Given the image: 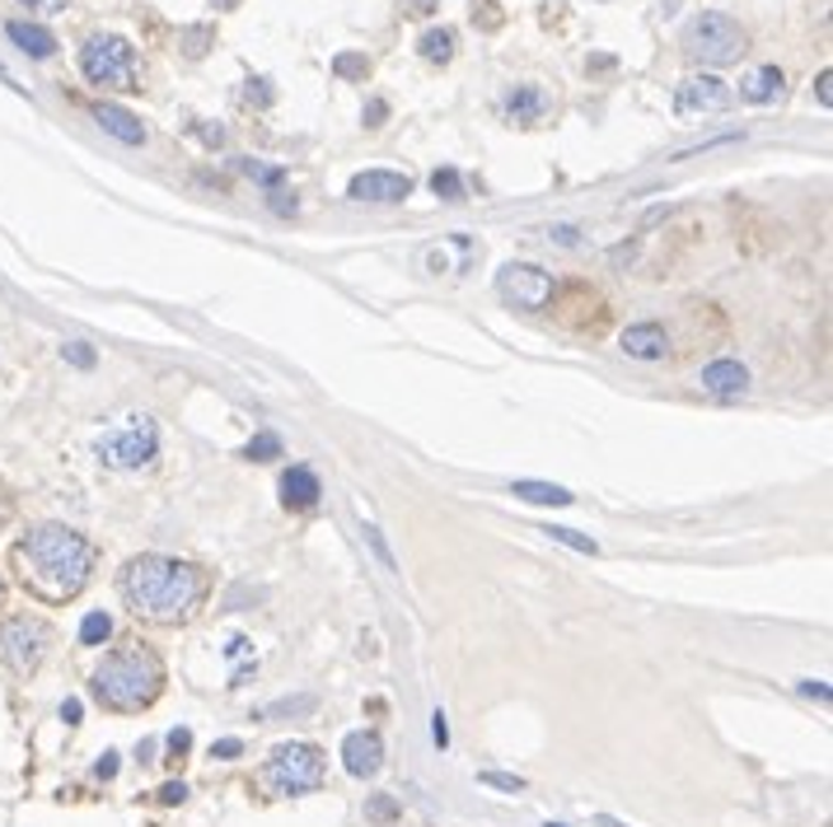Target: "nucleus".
<instances>
[{
	"label": "nucleus",
	"instance_id": "obj_1",
	"mask_svg": "<svg viewBox=\"0 0 833 827\" xmlns=\"http://www.w3.org/2000/svg\"><path fill=\"white\" fill-rule=\"evenodd\" d=\"M10 566L38 604H71L94 579L99 548L66 524H38L10 548Z\"/></svg>",
	"mask_w": 833,
	"mask_h": 827
},
{
	"label": "nucleus",
	"instance_id": "obj_2",
	"mask_svg": "<svg viewBox=\"0 0 833 827\" xmlns=\"http://www.w3.org/2000/svg\"><path fill=\"white\" fill-rule=\"evenodd\" d=\"M117 589H123V604L132 618L155 622V627H179L202 608L212 579L197 561L183 556H164V552H141L132 556L123 575H117Z\"/></svg>",
	"mask_w": 833,
	"mask_h": 827
},
{
	"label": "nucleus",
	"instance_id": "obj_3",
	"mask_svg": "<svg viewBox=\"0 0 833 827\" xmlns=\"http://www.w3.org/2000/svg\"><path fill=\"white\" fill-rule=\"evenodd\" d=\"M164 692V664L146 645H127L103 655V664L90 674V697L103 711H141Z\"/></svg>",
	"mask_w": 833,
	"mask_h": 827
},
{
	"label": "nucleus",
	"instance_id": "obj_4",
	"mask_svg": "<svg viewBox=\"0 0 833 827\" xmlns=\"http://www.w3.org/2000/svg\"><path fill=\"white\" fill-rule=\"evenodd\" d=\"M680 43H684V57L703 61V66H731V61L744 57V47H750L744 24L731 20V14H721V10L693 14V20L684 24V33H680Z\"/></svg>",
	"mask_w": 833,
	"mask_h": 827
},
{
	"label": "nucleus",
	"instance_id": "obj_5",
	"mask_svg": "<svg viewBox=\"0 0 833 827\" xmlns=\"http://www.w3.org/2000/svg\"><path fill=\"white\" fill-rule=\"evenodd\" d=\"M99 463L103 468H117V472H136V468H150L155 453H160V426L146 416V412H127L117 426H109L99 435Z\"/></svg>",
	"mask_w": 833,
	"mask_h": 827
},
{
	"label": "nucleus",
	"instance_id": "obj_6",
	"mask_svg": "<svg viewBox=\"0 0 833 827\" xmlns=\"http://www.w3.org/2000/svg\"><path fill=\"white\" fill-rule=\"evenodd\" d=\"M263 781L276 790V795H315L323 785V753L315 744H300V738L276 744L267 767H263Z\"/></svg>",
	"mask_w": 833,
	"mask_h": 827
},
{
	"label": "nucleus",
	"instance_id": "obj_7",
	"mask_svg": "<svg viewBox=\"0 0 833 827\" xmlns=\"http://www.w3.org/2000/svg\"><path fill=\"white\" fill-rule=\"evenodd\" d=\"M80 70L84 80L99 84V90H136V47L117 33H94L90 43L80 47Z\"/></svg>",
	"mask_w": 833,
	"mask_h": 827
},
{
	"label": "nucleus",
	"instance_id": "obj_8",
	"mask_svg": "<svg viewBox=\"0 0 833 827\" xmlns=\"http://www.w3.org/2000/svg\"><path fill=\"white\" fill-rule=\"evenodd\" d=\"M47 650H52V627L43 618H33V612L0 618V664H5L10 674H20V678L38 674Z\"/></svg>",
	"mask_w": 833,
	"mask_h": 827
},
{
	"label": "nucleus",
	"instance_id": "obj_9",
	"mask_svg": "<svg viewBox=\"0 0 833 827\" xmlns=\"http://www.w3.org/2000/svg\"><path fill=\"white\" fill-rule=\"evenodd\" d=\"M497 290L506 305L525 309V313H539L552 295H558V286H552V276L544 267H534V262H511V267L497 272Z\"/></svg>",
	"mask_w": 833,
	"mask_h": 827
},
{
	"label": "nucleus",
	"instance_id": "obj_10",
	"mask_svg": "<svg viewBox=\"0 0 833 827\" xmlns=\"http://www.w3.org/2000/svg\"><path fill=\"white\" fill-rule=\"evenodd\" d=\"M735 103L731 84L717 80V76H688L680 84V94H674V113H680L684 122L693 117H711V113H726Z\"/></svg>",
	"mask_w": 833,
	"mask_h": 827
},
{
	"label": "nucleus",
	"instance_id": "obj_11",
	"mask_svg": "<svg viewBox=\"0 0 833 827\" xmlns=\"http://www.w3.org/2000/svg\"><path fill=\"white\" fill-rule=\"evenodd\" d=\"M342 767L352 771L356 781H370L379 767H385V744H379L375 730H356L342 738Z\"/></svg>",
	"mask_w": 833,
	"mask_h": 827
},
{
	"label": "nucleus",
	"instance_id": "obj_12",
	"mask_svg": "<svg viewBox=\"0 0 833 827\" xmlns=\"http://www.w3.org/2000/svg\"><path fill=\"white\" fill-rule=\"evenodd\" d=\"M346 192H352L356 202H408L412 179L408 173H393V169H370V173H356Z\"/></svg>",
	"mask_w": 833,
	"mask_h": 827
},
{
	"label": "nucleus",
	"instance_id": "obj_13",
	"mask_svg": "<svg viewBox=\"0 0 833 827\" xmlns=\"http://www.w3.org/2000/svg\"><path fill=\"white\" fill-rule=\"evenodd\" d=\"M698 383H703V393H707V398L735 402V398L750 393V369H744L740 360H711V365H703Z\"/></svg>",
	"mask_w": 833,
	"mask_h": 827
},
{
	"label": "nucleus",
	"instance_id": "obj_14",
	"mask_svg": "<svg viewBox=\"0 0 833 827\" xmlns=\"http://www.w3.org/2000/svg\"><path fill=\"white\" fill-rule=\"evenodd\" d=\"M618 342H623V351H628L632 360H665L670 332H665V323H628Z\"/></svg>",
	"mask_w": 833,
	"mask_h": 827
},
{
	"label": "nucleus",
	"instance_id": "obj_15",
	"mask_svg": "<svg viewBox=\"0 0 833 827\" xmlns=\"http://www.w3.org/2000/svg\"><path fill=\"white\" fill-rule=\"evenodd\" d=\"M319 496H323V482H319L315 468L295 463V468L282 472V505H286V509H315Z\"/></svg>",
	"mask_w": 833,
	"mask_h": 827
},
{
	"label": "nucleus",
	"instance_id": "obj_16",
	"mask_svg": "<svg viewBox=\"0 0 833 827\" xmlns=\"http://www.w3.org/2000/svg\"><path fill=\"white\" fill-rule=\"evenodd\" d=\"M548 108H552V99L539 90V84H515V90H506V99H501V113L511 122H525V127L548 117Z\"/></svg>",
	"mask_w": 833,
	"mask_h": 827
},
{
	"label": "nucleus",
	"instance_id": "obj_17",
	"mask_svg": "<svg viewBox=\"0 0 833 827\" xmlns=\"http://www.w3.org/2000/svg\"><path fill=\"white\" fill-rule=\"evenodd\" d=\"M94 122L109 136H117L123 146H146V127H141V117H132L127 108H117V103H99L94 108Z\"/></svg>",
	"mask_w": 833,
	"mask_h": 827
},
{
	"label": "nucleus",
	"instance_id": "obj_18",
	"mask_svg": "<svg viewBox=\"0 0 833 827\" xmlns=\"http://www.w3.org/2000/svg\"><path fill=\"white\" fill-rule=\"evenodd\" d=\"M783 90H787V76L777 66H758V70H750V76L740 80V99L744 103H773V99H783Z\"/></svg>",
	"mask_w": 833,
	"mask_h": 827
},
{
	"label": "nucleus",
	"instance_id": "obj_19",
	"mask_svg": "<svg viewBox=\"0 0 833 827\" xmlns=\"http://www.w3.org/2000/svg\"><path fill=\"white\" fill-rule=\"evenodd\" d=\"M5 33H10V43L20 47V51H28V57H52L57 51V38L43 28V24H24V20H10L5 24Z\"/></svg>",
	"mask_w": 833,
	"mask_h": 827
},
{
	"label": "nucleus",
	"instance_id": "obj_20",
	"mask_svg": "<svg viewBox=\"0 0 833 827\" xmlns=\"http://www.w3.org/2000/svg\"><path fill=\"white\" fill-rule=\"evenodd\" d=\"M515 501H529V505H571L577 496H571L567 486H552V482H515Z\"/></svg>",
	"mask_w": 833,
	"mask_h": 827
},
{
	"label": "nucleus",
	"instance_id": "obj_21",
	"mask_svg": "<svg viewBox=\"0 0 833 827\" xmlns=\"http://www.w3.org/2000/svg\"><path fill=\"white\" fill-rule=\"evenodd\" d=\"M416 51H422L426 61L445 66L449 57H455V28H426V33H422V43H416Z\"/></svg>",
	"mask_w": 833,
	"mask_h": 827
},
{
	"label": "nucleus",
	"instance_id": "obj_22",
	"mask_svg": "<svg viewBox=\"0 0 833 827\" xmlns=\"http://www.w3.org/2000/svg\"><path fill=\"white\" fill-rule=\"evenodd\" d=\"M398 818H403V804H398L393 795H385V790H375V795L366 800V823H375V827H393Z\"/></svg>",
	"mask_w": 833,
	"mask_h": 827
},
{
	"label": "nucleus",
	"instance_id": "obj_23",
	"mask_svg": "<svg viewBox=\"0 0 833 827\" xmlns=\"http://www.w3.org/2000/svg\"><path fill=\"white\" fill-rule=\"evenodd\" d=\"M431 192H436L441 202H464V197H468L464 173H459V169H436V173H431Z\"/></svg>",
	"mask_w": 833,
	"mask_h": 827
},
{
	"label": "nucleus",
	"instance_id": "obj_24",
	"mask_svg": "<svg viewBox=\"0 0 833 827\" xmlns=\"http://www.w3.org/2000/svg\"><path fill=\"white\" fill-rule=\"evenodd\" d=\"M113 636V618L109 612H84V622H80V645H103Z\"/></svg>",
	"mask_w": 833,
	"mask_h": 827
},
{
	"label": "nucleus",
	"instance_id": "obj_25",
	"mask_svg": "<svg viewBox=\"0 0 833 827\" xmlns=\"http://www.w3.org/2000/svg\"><path fill=\"white\" fill-rule=\"evenodd\" d=\"M319 707V697H290V701H272V707L263 711V720H295V715H309Z\"/></svg>",
	"mask_w": 833,
	"mask_h": 827
},
{
	"label": "nucleus",
	"instance_id": "obj_26",
	"mask_svg": "<svg viewBox=\"0 0 833 827\" xmlns=\"http://www.w3.org/2000/svg\"><path fill=\"white\" fill-rule=\"evenodd\" d=\"M286 445H282V435H272V430H263V435H253L249 439V449H244V459H253V463H272L276 453H282Z\"/></svg>",
	"mask_w": 833,
	"mask_h": 827
},
{
	"label": "nucleus",
	"instance_id": "obj_27",
	"mask_svg": "<svg viewBox=\"0 0 833 827\" xmlns=\"http://www.w3.org/2000/svg\"><path fill=\"white\" fill-rule=\"evenodd\" d=\"M548 538H558V542H567L571 552H585V556H595V552H600V542H595V538H585V533H577V529H558V524L548 529Z\"/></svg>",
	"mask_w": 833,
	"mask_h": 827
},
{
	"label": "nucleus",
	"instance_id": "obj_28",
	"mask_svg": "<svg viewBox=\"0 0 833 827\" xmlns=\"http://www.w3.org/2000/svg\"><path fill=\"white\" fill-rule=\"evenodd\" d=\"M361 533H366V542H370V552H375L379 566H385V571H398V561H393V552H389L385 533H379V524H366V529H361Z\"/></svg>",
	"mask_w": 833,
	"mask_h": 827
},
{
	"label": "nucleus",
	"instance_id": "obj_29",
	"mask_svg": "<svg viewBox=\"0 0 833 827\" xmlns=\"http://www.w3.org/2000/svg\"><path fill=\"white\" fill-rule=\"evenodd\" d=\"M333 76H342V80H366V76H370V61L356 57V51H346V57L333 61Z\"/></svg>",
	"mask_w": 833,
	"mask_h": 827
},
{
	"label": "nucleus",
	"instance_id": "obj_30",
	"mask_svg": "<svg viewBox=\"0 0 833 827\" xmlns=\"http://www.w3.org/2000/svg\"><path fill=\"white\" fill-rule=\"evenodd\" d=\"M478 781H482V785H492V790H501V795H520V790H525V781H520V777H506V771H482Z\"/></svg>",
	"mask_w": 833,
	"mask_h": 827
},
{
	"label": "nucleus",
	"instance_id": "obj_31",
	"mask_svg": "<svg viewBox=\"0 0 833 827\" xmlns=\"http://www.w3.org/2000/svg\"><path fill=\"white\" fill-rule=\"evenodd\" d=\"M61 356L71 360V365H80V369H90V365H94V346H84V342H66V346H61Z\"/></svg>",
	"mask_w": 833,
	"mask_h": 827
},
{
	"label": "nucleus",
	"instance_id": "obj_32",
	"mask_svg": "<svg viewBox=\"0 0 833 827\" xmlns=\"http://www.w3.org/2000/svg\"><path fill=\"white\" fill-rule=\"evenodd\" d=\"M169 748H173V758H183V753L193 748V734H187V730H173V734H169Z\"/></svg>",
	"mask_w": 833,
	"mask_h": 827
},
{
	"label": "nucleus",
	"instance_id": "obj_33",
	"mask_svg": "<svg viewBox=\"0 0 833 827\" xmlns=\"http://www.w3.org/2000/svg\"><path fill=\"white\" fill-rule=\"evenodd\" d=\"M28 10H38V14H61L66 5H71V0H24Z\"/></svg>",
	"mask_w": 833,
	"mask_h": 827
},
{
	"label": "nucleus",
	"instance_id": "obj_34",
	"mask_svg": "<svg viewBox=\"0 0 833 827\" xmlns=\"http://www.w3.org/2000/svg\"><path fill=\"white\" fill-rule=\"evenodd\" d=\"M212 753H216V758L230 762V758H239V753H244V744H239V738H220V744H216Z\"/></svg>",
	"mask_w": 833,
	"mask_h": 827
},
{
	"label": "nucleus",
	"instance_id": "obj_35",
	"mask_svg": "<svg viewBox=\"0 0 833 827\" xmlns=\"http://www.w3.org/2000/svg\"><path fill=\"white\" fill-rule=\"evenodd\" d=\"M160 800H164V804H183V800H187V785H183V781H169V785L160 790Z\"/></svg>",
	"mask_w": 833,
	"mask_h": 827
},
{
	"label": "nucleus",
	"instance_id": "obj_36",
	"mask_svg": "<svg viewBox=\"0 0 833 827\" xmlns=\"http://www.w3.org/2000/svg\"><path fill=\"white\" fill-rule=\"evenodd\" d=\"M94 777H99V781H109V777H117V758H113V753H103V758L94 762Z\"/></svg>",
	"mask_w": 833,
	"mask_h": 827
},
{
	"label": "nucleus",
	"instance_id": "obj_37",
	"mask_svg": "<svg viewBox=\"0 0 833 827\" xmlns=\"http://www.w3.org/2000/svg\"><path fill=\"white\" fill-rule=\"evenodd\" d=\"M272 210H276V216H295V197H282V192H272Z\"/></svg>",
	"mask_w": 833,
	"mask_h": 827
},
{
	"label": "nucleus",
	"instance_id": "obj_38",
	"mask_svg": "<svg viewBox=\"0 0 833 827\" xmlns=\"http://www.w3.org/2000/svg\"><path fill=\"white\" fill-rule=\"evenodd\" d=\"M385 113H389V108H385V103H379V99H375V103H370V108H366V127H379V122H385Z\"/></svg>",
	"mask_w": 833,
	"mask_h": 827
},
{
	"label": "nucleus",
	"instance_id": "obj_39",
	"mask_svg": "<svg viewBox=\"0 0 833 827\" xmlns=\"http://www.w3.org/2000/svg\"><path fill=\"white\" fill-rule=\"evenodd\" d=\"M431 734H436V744H441V748L449 744V730H445V715H441V711H436V720H431Z\"/></svg>",
	"mask_w": 833,
	"mask_h": 827
},
{
	"label": "nucleus",
	"instance_id": "obj_40",
	"mask_svg": "<svg viewBox=\"0 0 833 827\" xmlns=\"http://www.w3.org/2000/svg\"><path fill=\"white\" fill-rule=\"evenodd\" d=\"M801 692H806V697H820V701H829V688H824V682H801Z\"/></svg>",
	"mask_w": 833,
	"mask_h": 827
},
{
	"label": "nucleus",
	"instance_id": "obj_41",
	"mask_svg": "<svg viewBox=\"0 0 833 827\" xmlns=\"http://www.w3.org/2000/svg\"><path fill=\"white\" fill-rule=\"evenodd\" d=\"M61 720H66V725H76V720H80V701H66V707H61Z\"/></svg>",
	"mask_w": 833,
	"mask_h": 827
},
{
	"label": "nucleus",
	"instance_id": "obj_42",
	"mask_svg": "<svg viewBox=\"0 0 833 827\" xmlns=\"http://www.w3.org/2000/svg\"><path fill=\"white\" fill-rule=\"evenodd\" d=\"M249 99H258V103H272V90H267V84H249Z\"/></svg>",
	"mask_w": 833,
	"mask_h": 827
},
{
	"label": "nucleus",
	"instance_id": "obj_43",
	"mask_svg": "<svg viewBox=\"0 0 833 827\" xmlns=\"http://www.w3.org/2000/svg\"><path fill=\"white\" fill-rule=\"evenodd\" d=\"M829 80H833V76H829V70H824V76H820V103H824V108H829V103H833V90H829Z\"/></svg>",
	"mask_w": 833,
	"mask_h": 827
},
{
	"label": "nucleus",
	"instance_id": "obj_44",
	"mask_svg": "<svg viewBox=\"0 0 833 827\" xmlns=\"http://www.w3.org/2000/svg\"><path fill=\"white\" fill-rule=\"evenodd\" d=\"M412 10L416 14H431V10H436V0H412Z\"/></svg>",
	"mask_w": 833,
	"mask_h": 827
},
{
	"label": "nucleus",
	"instance_id": "obj_45",
	"mask_svg": "<svg viewBox=\"0 0 833 827\" xmlns=\"http://www.w3.org/2000/svg\"><path fill=\"white\" fill-rule=\"evenodd\" d=\"M216 5H225V10H230V5H239V0H216Z\"/></svg>",
	"mask_w": 833,
	"mask_h": 827
},
{
	"label": "nucleus",
	"instance_id": "obj_46",
	"mask_svg": "<svg viewBox=\"0 0 833 827\" xmlns=\"http://www.w3.org/2000/svg\"><path fill=\"white\" fill-rule=\"evenodd\" d=\"M548 827H567V823H548Z\"/></svg>",
	"mask_w": 833,
	"mask_h": 827
},
{
	"label": "nucleus",
	"instance_id": "obj_47",
	"mask_svg": "<svg viewBox=\"0 0 833 827\" xmlns=\"http://www.w3.org/2000/svg\"><path fill=\"white\" fill-rule=\"evenodd\" d=\"M0 594H5V579H0Z\"/></svg>",
	"mask_w": 833,
	"mask_h": 827
}]
</instances>
